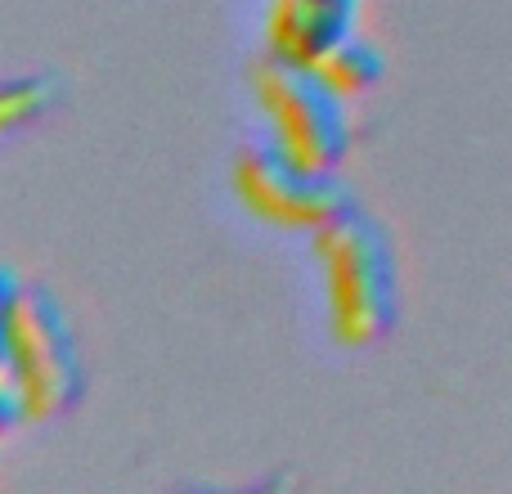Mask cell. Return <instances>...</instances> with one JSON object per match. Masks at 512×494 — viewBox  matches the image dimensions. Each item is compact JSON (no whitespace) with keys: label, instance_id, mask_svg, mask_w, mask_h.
<instances>
[{"label":"cell","instance_id":"6da1fadb","mask_svg":"<svg viewBox=\"0 0 512 494\" xmlns=\"http://www.w3.org/2000/svg\"><path fill=\"white\" fill-rule=\"evenodd\" d=\"M315 256L324 265L333 337L342 346L382 342L400 315V265L387 225L351 203L315 230Z\"/></svg>","mask_w":512,"mask_h":494},{"label":"cell","instance_id":"7a4b0ae2","mask_svg":"<svg viewBox=\"0 0 512 494\" xmlns=\"http://www.w3.org/2000/svg\"><path fill=\"white\" fill-rule=\"evenodd\" d=\"M9 382L23 396L27 423H54L86 396V360L63 301L45 283L23 279L9 337Z\"/></svg>","mask_w":512,"mask_h":494},{"label":"cell","instance_id":"3957f363","mask_svg":"<svg viewBox=\"0 0 512 494\" xmlns=\"http://www.w3.org/2000/svg\"><path fill=\"white\" fill-rule=\"evenodd\" d=\"M252 90L270 122V140L288 158L306 162L315 171H337L351 149V122L346 99L315 72V63L283 59L270 50V59L256 63Z\"/></svg>","mask_w":512,"mask_h":494},{"label":"cell","instance_id":"277c9868","mask_svg":"<svg viewBox=\"0 0 512 494\" xmlns=\"http://www.w3.org/2000/svg\"><path fill=\"white\" fill-rule=\"evenodd\" d=\"M234 189H239L243 207L261 216L265 225L279 230L315 234L324 230L333 216H342L355 203L346 180L337 171H315L306 162L288 158L274 140L252 144L234 162Z\"/></svg>","mask_w":512,"mask_h":494},{"label":"cell","instance_id":"5b68a950","mask_svg":"<svg viewBox=\"0 0 512 494\" xmlns=\"http://www.w3.org/2000/svg\"><path fill=\"white\" fill-rule=\"evenodd\" d=\"M355 18H360V0H270L265 36L283 59L315 63L328 45L355 32Z\"/></svg>","mask_w":512,"mask_h":494},{"label":"cell","instance_id":"8992f818","mask_svg":"<svg viewBox=\"0 0 512 494\" xmlns=\"http://www.w3.org/2000/svg\"><path fill=\"white\" fill-rule=\"evenodd\" d=\"M315 72L342 99H355V95H369V90L378 86L382 72H387V59H382V50L373 41H364L360 32H351V36H342L337 45H328V50L319 54Z\"/></svg>","mask_w":512,"mask_h":494},{"label":"cell","instance_id":"52a82bcc","mask_svg":"<svg viewBox=\"0 0 512 494\" xmlns=\"http://www.w3.org/2000/svg\"><path fill=\"white\" fill-rule=\"evenodd\" d=\"M54 104H59V81L45 77V72L0 81V135L41 122Z\"/></svg>","mask_w":512,"mask_h":494},{"label":"cell","instance_id":"ba28073f","mask_svg":"<svg viewBox=\"0 0 512 494\" xmlns=\"http://www.w3.org/2000/svg\"><path fill=\"white\" fill-rule=\"evenodd\" d=\"M18 292H23V279L9 265H0V378H9V337H14Z\"/></svg>","mask_w":512,"mask_h":494},{"label":"cell","instance_id":"9c48e42d","mask_svg":"<svg viewBox=\"0 0 512 494\" xmlns=\"http://www.w3.org/2000/svg\"><path fill=\"white\" fill-rule=\"evenodd\" d=\"M23 423H27L23 396L14 391V382H9V378H0V441H5V436H14Z\"/></svg>","mask_w":512,"mask_h":494}]
</instances>
